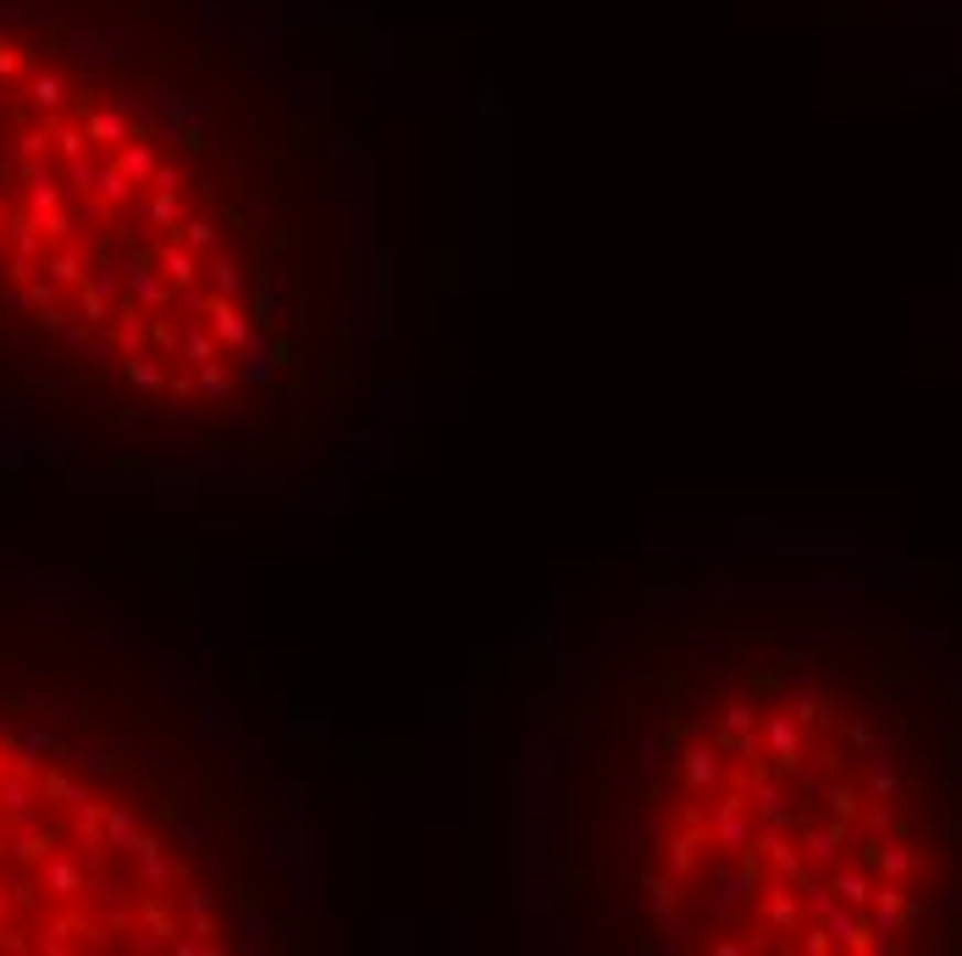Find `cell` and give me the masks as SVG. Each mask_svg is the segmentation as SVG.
Wrapping results in <instances>:
<instances>
[{
	"mask_svg": "<svg viewBox=\"0 0 962 956\" xmlns=\"http://www.w3.org/2000/svg\"><path fill=\"white\" fill-rule=\"evenodd\" d=\"M343 144L222 0H0V415L282 464L365 387Z\"/></svg>",
	"mask_w": 962,
	"mask_h": 956,
	"instance_id": "obj_1",
	"label": "cell"
},
{
	"mask_svg": "<svg viewBox=\"0 0 962 956\" xmlns=\"http://www.w3.org/2000/svg\"><path fill=\"white\" fill-rule=\"evenodd\" d=\"M576 895L675 956L962 950V675L802 603L664 625L576 719Z\"/></svg>",
	"mask_w": 962,
	"mask_h": 956,
	"instance_id": "obj_2",
	"label": "cell"
},
{
	"mask_svg": "<svg viewBox=\"0 0 962 956\" xmlns=\"http://www.w3.org/2000/svg\"><path fill=\"white\" fill-rule=\"evenodd\" d=\"M249 796L156 669L0 598V956H227Z\"/></svg>",
	"mask_w": 962,
	"mask_h": 956,
	"instance_id": "obj_3",
	"label": "cell"
}]
</instances>
